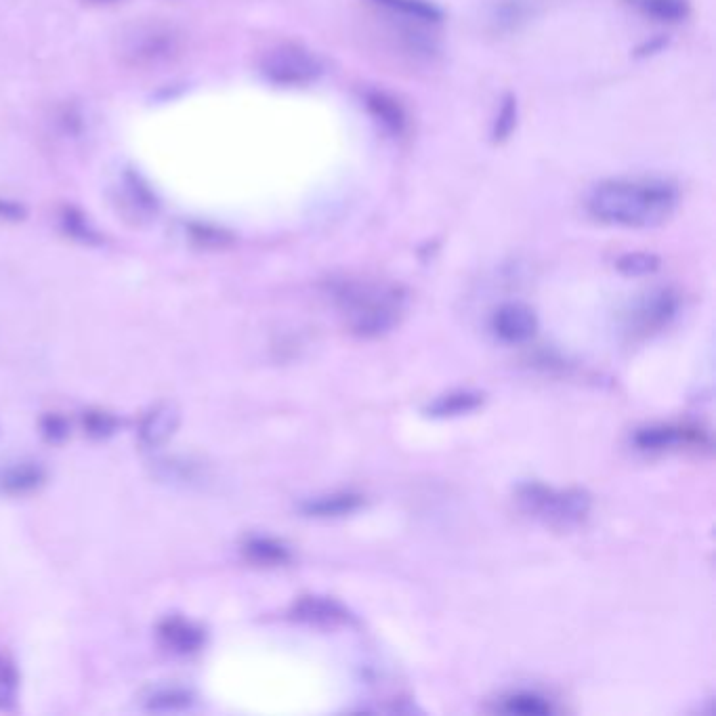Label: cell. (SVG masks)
Returning <instances> with one entry per match:
<instances>
[{
	"label": "cell",
	"instance_id": "obj_1",
	"mask_svg": "<svg viewBox=\"0 0 716 716\" xmlns=\"http://www.w3.org/2000/svg\"><path fill=\"white\" fill-rule=\"evenodd\" d=\"M679 202L677 187L662 179H609L599 183L586 208L591 217L616 227H656L668 221Z\"/></svg>",
	"mask_w": 716,
	"mask_h": 716
},
{
	"label": "cell",
	"instance_id": "obj_2",
	"mask_svg": "<svg viewBox=\"0 0 716 716\" xmlns=\"http://www.w3.org/2000/svg\"><path fill=\"white\" fill-rule=\"evenodd\" d=\"M332 297L345 326L360 339H378L393 332L406 313V292L395 284L341 280L332 284Z\"/></svg>",
	"mask_w": 716,
	"mask_h": 716
},
{
	"label": "cell",
	"instance_id": "obj_3",
	"mask_svg": "<svg viewBox=\"0 0 716 716\" xmlns=\"http://www.w3.org/2000/svg\"><path fill=\"white\" fill-rule=\"evenodd\" d=\"M114 51L124 66L156 70L185 51V32L164 19H135L118 30Z\"/></svg>",
	"mask_w": 716,
	"mask_h": 716
},
{
	"label": "cell",
	"instance_id": "obj_4",
	"mask_svg": "<svg viewBox=\"0 0 716 716\" xmlns=\"http://www.w3.org/2000/svg\"><path fill=\"white\" fill-rule=\"evenodd\" d=\"M515 500L525 515L551 525L555 530L578 528L593 509V498L586 490H555L540 481L521 483Z\"/></svg>",
	"mask_w": 716,
	"mask_h": 716
},
{
	"label": "cell",
	"instance_id": "obj_5",
	"mask_svg": "<svg viewBox=\"0 0 716 716\" xmlns=\"http://www.w3.org/2000/svg\"><path fill=\"white\" fill-rule=\"evenodd\" d=\"M261 74L280 87H303L324 74L322 59L297 42L269 49L261 59Z\"/></svg>",
	"mask_w": 716,
	"mask_h": 716
},
{
	"label": "cell",
	"instance_id": "obj_6",
	"mask_svg": "<svg viewBox=\"0 0 716 716\" xmlns=\"http://www.w3.org/2000/svg\"><path fill=\"white\" fill-rule=\"evenodd\" d=\"M679 294L670 288H658L654 292L645 294V297L637 303V307L630 313V326L635 332L649 334L654 330H660L670 324L679 311Z\"/></svg>",
	"mask_w": 716,
	"mask_h": 716
},
{
	"label": "cell",
	"instance_id": "obj_7",
	"mask_svg": "<svg viewBox=\"0 0 716 716\" xmlns=\"http://www.w3.org/2000/svg\"><path fill=\"white\" fill-rule=\"evenodd\" d=\"M290 618L315 628H339L355 622L353 614L345 605L330 597L309 595L301 597L290 609Z\"/></svg>",
	"mask_w": 716,
	"mask_h": 716
},
{
	"label": "cell",
	"instance_id": "obj_8",
	"mask_svg": "<svg viewBox=\"0 0 716 716\" xmlns=\"http://www.w3.org/2000/svg\"><path fill=\"white\" fill-rule=\"evenodd\" d=\"M492 330L500 341L509 345H521L534 339L538 330V318L534 309L523 303H504L492 315Z\"/></svg>",
	"mask_w": 716,
	"mask_h": 716
},
{
	"label": "cell",
	"instance_id": "obj_9",
	"mask_svg": "<svg viewBox=\"0 0 716 716\" xmlns=\"http://www.w3.org/2000/svg\"><path fill=\"white\" fill-rule=\"evenodd\" d=\"M633 441L641 452H666L683 446H702L706 435L702 429L698 431L683 425H651L639 429Z\"/></svg>",
	"mask_w": 716,
	"mask_h": 716
},
{
	"label": "cell",
	"instance_id": "obj_10",
	"mask_svg": "<svg viewBox=\"0 0 716 716\" xmlns=\"http://www.w3.org/2000/svg\"><path fill=\"white\" fill-rule=\"evenodd\" d=\"M364 507V496L355 492H334L326 496H315L301 504V513L315 519H336L345 517Z\"/></svg>",
	"mask_w": 716,
	"mask_h": 716
},
{
	"label": "cell",
	"instance_id": "obj_11",
	"mask_svg": "<svg viewBox=\"0 0 716 716\" xmlns=\"http://www.w3.org/2000/svg\"><path fill=\"white\" fill-rule=\"evenodd\" d=\"M179 425V412L171 404H160L147 412L141 420L139 439L147 448H156L175 433Z\"/></svg>",
	"mask_w": 716,
	"mask_h": 716
},
{
	"label": "cell",
	"instance_id": "obj_12",
	"mask_svg": "<svg viewBox=\"0 0 716 716\" xmlns=\"http://www.w3.org/2000/svg\"><path fill=\"white\" fill-rule=\"evenodd\" d=\"M366 108L393 135H404L408 129V114L402 103L385 91H368Z\"/></svg>",
	"mask_w": 716,
	"mask_h": 716
},
{
	"label": "cell",
	"instance_id": "obj_13",
	"mask_svg": "<svg viewBox=\"0 0 716 716\" xmlns=\"http://www.w3.org/2000/svg\"><path fill=\"white\" fill-rule=\"evenodd\" d=\"M122 192H124V196L120 198V202H122L124 215H129L135 221H143V219H150L156 213V208H158L156 196L150 192V187H147L139 177L126 175V179L122 183Z\"/></svg>",
	"mask_w": 716,
	"mask_h": 716
},
{
	"label": "cell",
	"instance_id": "obj_14",
	"mask_svg": "<svg viewBox=\"0 0 716 716\" xmlns=\"http://www.w3.org/2000/svg\"><path fill=\"white\" fill-rule=\"evenodd\" d=\"M483 402H486V395L479 391H452L437 397L425 408V414L431 418H458L479 410Z\"/></svg>",
	"mask_w": 716,
	"mask_h": 716
},
{
	"label": "cell",
	"instance_id": "obj_15",
	"mask_svg": "<svg viewBox=\"0 0 716 716\" xmlns=\"http://www.w3.org/2000/svg\"><path fill=\"white\" fill-rule=\"evenodd\" d=\"M244 555L250 563L261 567H280L292 561V553L288 546L276 538L257 536L244 544Z\"/></svg>",
	"mask_w": 716,
	"mask_h": 716
},
{
	"label": "cell",
	"instance_id": "obj_16",
	"mask_svg": "<svg viewBox=\"0 0 716 716\" xmlns=\"http://www.w3.org/2000/svg\"><path fill=\"white\" fill-rule=\"evenodd\" d=\"M626 3L641 15L662 21V24H679L691 13L689 0H626Z\"/></svg>",
	"mask_w": 716,
	"mask_h": 716
},
{
	"label": "cell",
	"instance_id": "obj_17",
	"mask_svg": "<svg viewBox=\"0 0 716 716\" xmlns=\"http://www.w3.org/2000/svg\"><path fill=\"white\" fill-rule=\"evenodd\" d=\"M160 635L164 643L179 651V654H192V651H198L204 643L202 630L185 620H166L160 626Z\"/></svg>",
	"mask_w": 716,
	"mask_h": 716
},
{
	"label": "cell",
	"instance_id": "obj_18",
	"mask_svg": "<svg viewBox=\"0 0 716 716\" xmlns=\"http://www.w3.org/2000/svg\"><path fill=\"white\" fill-rule=\"evenodd\" d=\"M500 712L523 714V716H544L553 712V704L542 698L536 691H515L504 696L498 704Z\"/></svg>",
	"mask_w": 716,
	"mask_h": 716
},
{
	"label": "cell",
	"instance_id": "obj_19",
	"mask_svg": "<svg viewBox=\"0 0 716 716\" xmlns=\"http://www.w3.org/2000/svg\"><path fill=\"white\" fill-rule=\"evenodd\" d=\"M374 3L391 9L393 13H402L410 19L425 21V24H437V21L444 19V11L431 0H374Z\"/></svg>",
	"mask_w": 716,
	"mask_h": 716
},
{
	"label": "cell",
	"instance_id": "obj_20",
	"mask_svg": "<svg viewBox=\"0 0 716 716\" xmlns=\"http://www.w3.org/2000/svg\"><path fill=\"white\" fill-rule=\"evenodd\" d=\"M618 271L628 278L651 276L660 269V257L654 252H626L616 261Z\"/></svg>",
	"mask_w": 716,
	"mask_h": 716
},
{
	"label": "cell",
	"instance_id": "obj_21",
	"mask_svg": "<svg viewBox=\"0 0 716 716\" xmlns=\"http://www.w3.org/2000/svg\"><path fill=\"white\" fill-rule=\"evenodd\" d=\"M40 481H42V471L38 467L21 465V467L7 471L0 486H3V490L11 492V494H24V492H30L36 486H40Z\"/></svg>",
	"mask_w": 716,
	"mask_h": 716
},
{
	"label": "cell",
	"instance_id": "obj_22",
	"mask_svg": "<svg viewBox=\"0 0 716 716\" xmlns=\"http://www.w3.org/2000/svg\"><path fill=\"white\" fill-rule=\"evenodd\" d=\"M517 116H519V105L515 95H507L500 103L498 116L494 120V129H492V139L494 143H502L511 137V133L515 131L517 126Z\"/></svg>",
	"mask_w": 716,
	"mask_h": 716
},
{
	"label": "cell",
	"instance_id": "obj_23",
	"mask_svg": "<svg viewBox=\"0 0 716 716\" xmlns=\"http://www.w3.org/2000/svg\"><path fill=\"white\" fill-rule=\"evenodd\" d=\"M189 704H192V696L181 689L156 691V693H152L150 702H147V706H150L152 710H179Z\"/></svg>",
	"mask_w": 716,
	"mask_h": 716
},
{
	"label": "cell",
	"instance_id": "obj_24",
	"mask_svg": "<svg viewBox=\"0 0 716 716\" xmlns=\"http://www.w3.org/2000/svg\"><path fill=\"white\" fill-rule=\"evenodd\" d=\"M192 236L204 248H225L234 242V236H231L229 231L213 227V225H194Z\"/></svg>",
	"mask_w": 716,
	"mask_h": 716
},
{
	"label": "cell",
	"instance_id": "obj_25",
	"mask_svg": "<svg viewBox=\"0 0 716 716\" xmlns=\"http://www.w3.org/2000/svg\"><path fill=\"white\" fill-rule=\"evenodd\" d=\"M84 427H87V431L95 437H105L114 431L116 420L105 412H89L84 416Z\"/></svg>",
	"mask_w": 716,
	"mask_h": 716
},
{
	"label": "cell",
	"instance_id": "obj_26",
	"mask_svg": "<svg viewBox=\"0 0 716 716\" xmlns=\"http://www.w3.org/2000/svg\"><path fill=\"white\" fill-rule=\"evenodd\" d=\"M63 223H66L68 231L74 236H78L80 240H93L95 234L93 229L87 225V221H84L76 210H66V217H63Z\"/></svg>",
	"mask_w": 716,
	"mask_h": 716
},
{
	"label": "cell",
	"instance_id": "obj_27",
	"mask_svg": "<svg viewBox=\"0 0 716 716\" xmlns=\"http://www.w3.org/2000/svg\"><path fill=\"white\" fill-rule=\"evenodd\" d=\"M42 435H45L49 441H61L68 435L66 420H63L61 416H55V414L47 416L45 420H42Z\"/></svg>",
	"mask_w": 716,
	"mask_h": 716
},
{
	"label": "cell",
	"instance_id": "obj_28",
	"mask_svg": "<svg viewBox=\"0 0 716 716\" xmlns=\"http://www.w3.org/2000/svg\"><path fill=\"white\" fill-rule=\"evenodd\" d=\"M0 215H5V217H19L21 210H19V206H15V204L0 202Z\"/></svg>",
	"mask_w": 716,
	"mask_h": 716
},
{
	"label": "cell",
	"instance_id": "obj_29",
	"mask_svg": "<svg viewBox=\"0 0 716 716\" xmlns=\"http://www.w3.org/2000/svg\"><path fill=\"white\" fill-rule=\"evenodd\" d=\"M99 3H108V0H99Z\"/></svg>",
	"mask_w": 716,
	"mask_h": 716
}]
</instances>
